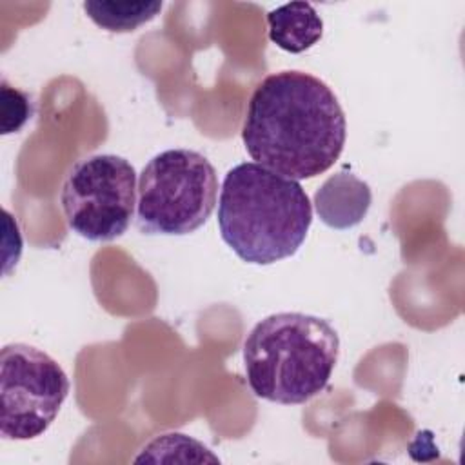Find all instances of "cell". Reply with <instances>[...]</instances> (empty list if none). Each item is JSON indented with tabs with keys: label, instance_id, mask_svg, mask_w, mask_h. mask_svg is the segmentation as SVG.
<instances>
[{
	"label": "cell",
	"instance_id": "cell-5",
	"mask_svg": "<svg viewBox=\"0 0 465 465\" xmlns=\"http://www.w3.org/2000/svg\"><path fill=\"white\" fill-rule=\"evenodd\" d=\"M138 178L129 160L118 154L80 158L65 174L60 203L73 232L89 242L120 238L136 207Z\"/></svg>",
	"mask_w": 465,
	"mask_h": 465
},
{
	"label": "cell",
	"instance_id": "cell-9",
	"mask_svg": "<svg viewBox=\"0 0 465 465\" xmlns=\"http://www.w3.org/2000/svg\"><path fill=\"white\" fill-rule=\"evenodd\" d=\"M162 2H114L96 0L84 2L85 15L102 29L111 33H131L140 25L151 22L160 11Z\"/></svg>",
	"mask_w": 465,
	"mask_h": 465
},
{
	"label": "cell",
	"instance_id": "cell-1",
	"mask_svg": "<svg viewBox=\"0 0 465 465\" xmlns=\"http://www.w3.org/2000/svg\"><path fill=\"white\" fill-rule=\"evenodd\" d=\"M347 138L343 109L332 89L303 71L267 74L252 91L242 140L260 165L291 180L329 171Z\"/></svg>",
	"mask_w": 465,
	"mask_h": 465
},
{
	"label": "cell",
	"instance_id": "cell-6",
	"mask_svg": "<svg viewBox=\"0 0 465 465\" xmlns=\"http://www.w3.org/2000/svg\"><path fill=\"white\" fill-rule=\"evenodd\" d=\"M69 378L47 352L27 343H9L0 352V432L4 440H35L58 416Z\"/></svg>",
	"mask_w": 465,
	"mask_h": 465
},
{
	"label": "cell",
	"instance_id": "cell-10",
	"mask_svg": "<svg viewBox=\"0 0 465 465\" xmlns=\"http://www.w3.org/2000/svg\"><path fill=\"white\" fill-rule=\"evenodd\" d=\"M0 129L2 134L18 133L33 114V102L27 93L11 87L5 80H2V96H0Z\"/></svg>",
	"mask_w": 465,
	"mask_h": 465
},
{
	"label": "cell",
	"instance_id": "cell-7",
	"mask_svg": "<svg viewBox=\"0 0 465 465\" xmlns=\"http://www.w3.org/2000/svg\"><path fill=\"white\" fill-rule=\"evenodd\" d=\"M371 202L369 183L347 171L329 176L314 193V209L320 220L338 231L358 225L367 216Z\"/></svg>",
	"mask_w": 465,
	"mask_h": 465
},
{
	"label": "cell",
	"instance_id": "cell-3",
	"mask_svg": "<svg viewBox=\"0 0 465 465\" xmlns=\"http://www.w3.org/2000/svg\"><path fill=\"white\" fill-rule=\"evenodd\" d=\"M338 354L340 336L325 318L276 312L260 320L245 338L247 383L262 400L300 405L327 387Z\"/></svg>",
	"mask_w": 465,
	"mask_h": 465
},
{
	"label": "cell",
	"instance_id": "cell-8",
	"mask_svg": "<svg viewBox=\"0 0 465 465\" xmlns=\"http://www.w3.org/2000/svg\"><path fill=\"white\" fill-rule=\"evenodd\" d=\"M269 38L287 53H303L323 36V20L312 4L291 2L267 13Z\"/></svg>",
	"mask_w": 465,
	"mask_h": 465
},
{
	"label": "cell",
	"instance_id": "cell-4",
	"mask_svg": "<svg viewBox=\"0 0 465 465\" xmlns=\"http://www.w3.org/2000/svg\"><path fill=\"white\" fill-rule=\"evenodd\" d=\"M216 198L214 165L198 151L167 149L140 173L136 222L145 234H191L209 220Z\"/></svg>",
	"mask_w": 465,
	"mask_h": 465
},
{
	"label": "cell",
	"instance_id": "cell-2",
	"mask_svg": "<svg viewBox=\"0 0 465 465\" xmlns=\"http://www.w3.org/2000/svg\"><path fill=\"white\" fill-rule=\"evenodd\" d=\"M312 205L300 182L256 162L227 171L218 200V227L232 252L252 265L292 256L307 238Z\"/></svg>",
	"mask_w": 465,
	"mask_h": 465
}]
</instances>
